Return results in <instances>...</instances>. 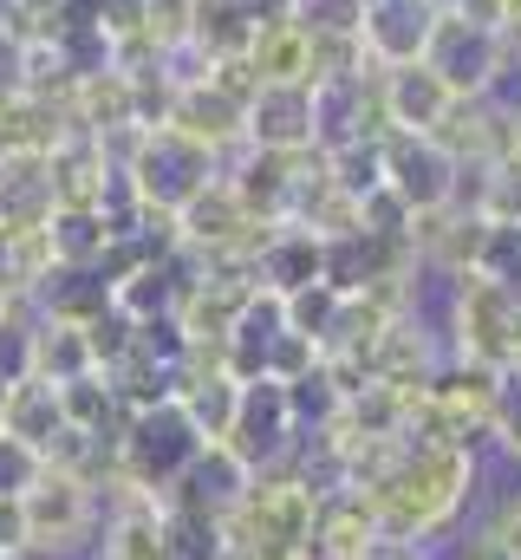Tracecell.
<instances>
[{
    "instance_id": "6da1fadb",
    "label": "cell",
    "mask_w": 521,
    "mask_h": 560,
    "mask_svg": "<svg viewBox=\"0 0 521 560\" xmlns=\"http://www.w3.org/2000/svg\"><path fill=\"white\" fill-rule=\"evenodd\" d=\"M470 489H476V450H404L385 482L352 495L372 509L385 548H417L463 515Z\"/></svg>"
},
{
    "instance_id": "7a4b0ae2",
    "label": "cell",
    "mask_w": 521,
    "mask_h": 560,
    "mask_svg": "<svg viewBox=\"0 0 521 560\" xmlns=\"http://www.w3.org/2000/svg\"><path fill=\"white\" fill-rule=\"evenodd\" d=\"M450 359H476V365H509L516 359V287L489 275H456L450 293Z\"/></svg>"
},
{
    "instance_id": "3957f363",
    "label": "cell",
    "mask_w": 521,
    "mask_h": 560,
    "mask_svg": "<svg viewBox=\"0 0 521 560\" xmlns=\"http://www.w3.org/2000/svg\"><path fill=\"white\" fill-rule=\"evenodd\" d=\"M424 66H430L456 98H496V85L509 79L516 52H509V39H502L496 26H476V20H463V13H450V7H443V20H437V33H430V52H424Z\"/></svg>"
},
{
    "instance_id": "277c9868",
    "label": "cell",
    "mask_w": 521,
    "mask_h": 560,
    "mask_svg": "<svg viewBox=\"0 0 521 560\" xmlns=\"http://www.w3.org/2000/svg\"><path fill=\"white\" fill-rule=\"evenodd\" d=\"M20 515H26V555H72L99 522V489L79 469L46 463V476L20 495Z\"/></svg>"
},
{
    "instance_id": "5b68a950",
    "label": "cell",
    "mask_w": 521,
    "mask_h": 560,
    "mask_svg": "<svg viewBox=\"0 0 521 560\" xmlns=\"http://www.w3.org/2000/svg\"><path fill=\"white\" fill-rule=\"evenodd\" d=\"M293 436H300V423H293V405H287V385L280 378H248L242 398H235V423H229L222 443L255 476H267V469H280L293 456Z\"/></svg>"
},
{
    "instance_id": "8992f818",
    "label": "cell",
    "mask_w": 521,
    "mask_h": 560,
    "mask_svg": "<svg viewBox=\"0 0 521 560\" xmlns=\"http://www.w3.org/2000/svg\"><path fill=\"white\" fill-rule=\"evenodd\" d=\"M437 20H443V0H366V13H359L366 66H372V72L424 66Z\"/></svg>"
},
{
    "instance_id": "52a82bcc",
    "label": "cell",
    "mask_w": 521,
    "mask_h": 560,
    "mask_svg": "<svg viewBox=\"0 0 521 560\" xmlns=\"http://www.w3.org/2000/svg\"><path fill=\"white\" fill-rule=\"evenodd\" d=\"M385 183L404 196V209H410V215L456 209L463 163H456L437 138H410V131H397V138H385Z\"/></svg>"
},
{
    "instance_id": "ba28073f",
    "label": "cell",
    "mask_w": 521,
    "mask_h": 560,
    "mask_svg": "<svg viewBox=\"0 0 521 560\" xmlns=\"http://www.w3.org/2000/svg\"><path fill=\"white\" fill-rule=\"evenodd\" d=\"M372 98H379V112H385V131H410V138H430L443 118H450V105H456V92L430 72V66H397V72H372Z\"/></svg>"
},
{
    "instance_id": "9c48e42d",
    "label": "cell",
    "mask_w": 521,
    "mask_h": 560,
    "mask_svg": "<svg viewBox=\"0 0 521 560\" xmlns=\"http://www.w3.org/2000/svg\"><path fill=\"white\" fill-rule=\"evenodd\" d=\"M20 372H26V378H46V385H72V378L99 372L85 326H66V319L39 313V319L26 326V346H20Z\"/></svg>"
},
{
    "instance_id": "30bf717a",
    "label": "cell",
    "mask_w": 521,
    "mask_h": 560,
    "mask_svg": "<svg viewBox=\"0 0 521 560\" xmlns=\"http://www.w3.org/2000/svg\"><path fill=\"white\" fill-rule=\"evenodd\" d=\"M255 150H313V85H260L248 98Z\"/></svg>"
},
{
    "instance_id": "8fae6325",
    "label": "cell",
    "mask_w": 521,
    "mask_h": 560,
    "mask_svg": "<svg viewBox=\"0 0 521 560\" xmlns=\"http://www.w3.org/2000/svg\"><path fill=\"white\" fill-rule=\"evenodd\" d=\"M255 280L274 287V293H300V287L326 280V242L313 229H300V222H274L255 255Z\"/></svg>"
},
{
    "instance_id": "7c38bea8",
    "label": "cell",
    "mask_w": 521,
    "mask_h": 560,
    "mask_svg": "<svg viewBox=\"0 0 521 560\" xmlns=\"http://www.w3.org/2000/svg\"><path fill=\"white\" fill-rule=\"evenodd\" d=\"M0 430L33 443L39 456H53V443L66 436V405H59V385L46 378H7V411H0Z\"/></svg>"
},
{
    "instance_id": "4fadbf2b",
    "label": "cell",
    "mask_w": 521,
    "mask_h": 560,
    "mask_svg": "<svg viewBox=\"0 0 521 560\" xmlns=\"http://www.w3.org/2000/svg\"><path fill=\"white\" fill-rule=\"evenodd\" d=\"M46 242H53L59 275H92L99 255L112 248V229H105L99 209H53L46 215Z\"/></svg>"
},
{
    "instance_id": "5bb4252c",
    "label": "cell",
    "mask_w": 521,
    "mask_h": 560,
    "mask_svg": "<svg viewBox=\"0 0 521 560\" xmlns=\"http://www.w3.org/2000/svg\"><path fill=\"white\" fill-rule=\"evenodd\" d=\"M248 66H255L260 85H306V66H313V33H306L300 20L260 26L255 46H248Z\"/></svg>"
},
{
    "instance_id": "9a60e30c",
    "label": "cell",
    "mask_w": 521,
    "mask_h": 560,
    "mask_svg": "<svg viewBox=\"0 0 521 560\" xmlns=\"http://www.w3.org/2000/svg\"><path fill=\"white\" fill-rule=\"evenodd\" d=\"M333 313H339V287H333V280H313V287L287 293V332H306V339H320V346H326Z\"/></svg>"
},
{
    "instance_id": "2e32d148",
    "label": "cell",
    "mask_w": 521,
    "mask_h": 560,
    "mask_svg": "<svg viewBox=\"0 0 521 560\" xmlns=\"http://www.w3.org/2000/svg\"><path fill=\"white\" fill-rule=\"evenodd\" d=\"M39 476H46V456L33 443H20V436L0 430V502H20Z\"/></svg>"
},
{
    "instance_id": "e0dca14e",
    "label": "cell",
    "mask_w": 521,
    "mask_h": 560,
    "mask_svg": "<svg viewBox=\"0 0 521 560\" xmlns=\"http://www.w3.org/2000/svg\"><path fill=\"white\" fill-rule=\"evenodd\" d=\"M320 359H326V346H320V339H306V332H280V339L267 346V378L293 385V378H306Z\"/></svg>"
},
{
    "instance_id": "ac0fdd59",
    "label": "cell",
    "mask_w": 521,
    "mask_h": 560,
    "mask_svg": "<svg viewBox=\"0 0 521 560\" xmlns=\"http://www.w3.org/2000/svg\"><path fill=\"white\" fill-rule=\"evenodd\" d=\"M366 0H293V20L313 33H359Z\"/></svg>"
},
{
    "instance_id": "d6986e66",
    "label": "cell",
    "mask_w": 521,
    "mask_h": 560,
    "mask_svg": "<svg viewBox=\"0 0 521 560\" xmlns=\"http://www.w3.org/2000/svg\"><path fill=\"white\" fill-rule=\"evenodd\" d=\"M489 535H496V541H502V548L521 560V489L502 502V509H496V515H489Z\"/></svg>"
},
{
    "instance_id": "ffe728a7",
    "label": "cell",
    "mask_w": 521,
    "mask_h": 560,
    "mask_svg": "<svg viewBox=\"0 0 521 560\" xmlns=\"http://www.w3.org/2000/svg\"><path fill=\"white\" fill-rule=\"evenodd\" d=\"M456 560H516V555H509V548H502V541L489 535V522H483V528H476V535H470V541L456 548Z\"/></svg>"
},
{
    "instance_id": "44dd1931",
    "label": "cell",
    "mask_w": 521,
    "mask_h": 560,
    "mask_svg": "<svg viewBox=\"0 0 521 560\" xmlns=\"http://www.w3.org/2000/svg\"><path fill=\"white\" fill-rule=\"evenodd\" d=\"M0 560H33V555H0Z\"/></svg>"
},
{
    "instance_id": "7402d4cb",
    "label": "cell",
    "mask_w": 521,
    "mask_h": 560,
    "mask_svg": "<svg viewBox=\"0 0 521 560\" xmlns=\"http://www.w3.org/2000/svg\"><path fill=\"white\" fill-rule=\"evenodd\" d=\"M0 313H7V293H0Z\"/></svg>"
},
{
    "instance_id": "603a6c76",
    "label": "cell",
    "mask_w": 521,
    "mask_h": 560,
    "mask_svg": "<svg viewBox=\"0 0 521 560\" xmlns=\"http://www.w3.org/2000/svg\"><path fill=\"white\" fill-rule=\"evenodd\" d=\"M99 560H112V555H99Z\"/></svg>"
}]
</instances>
